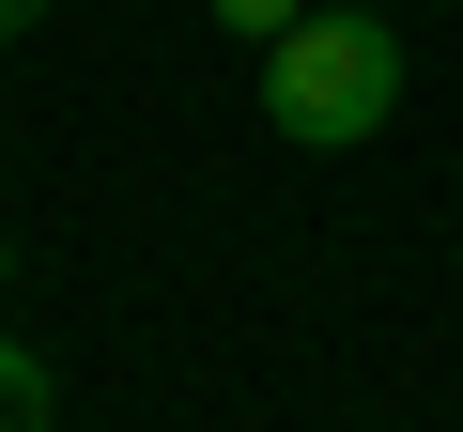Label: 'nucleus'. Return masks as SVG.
Here are the masks:
<instances>
[{
    "mask_svg": "<svg viewBox=\"0 0 463 432\" xmlns=\"http://www.w3.org/2000/svg\"><path fill=\"white\" fill-rule=\"evenodd\" d=\"M386 108H402V32L386 16H294L263 47V124L279 139L355 155V139H386Z\"/></svg>",
    "mask_w": 463,
    "mask_h": 432,
    "instance_id": "obj_1",
    "label": "nucleus"
},
{
    "mask_svg": "<svg viewBox=\"0 0 463 432\" xmlns=\"http://www.w3.org/2000/svg\"><path fill=\"white\" fill-rule=\"evenodd\" d=\"M62 417V386H47V355H16V340H0V432H47Z\"/></svg>",
    "mask_w": 463,
    "mask_h": 432,
    "instance_id": "obj_2",
    "label": "nucleus"
},
{
    "mask_svg": "<svg viewBox=\"0 0 463 432\" xmlns=\"http://www.w3.org/2000/svg\"><path fill=\"white\" fill-rule=\"evenodd\" d=\"M201 16H216V32H248V47H279V32L309 16V0H201Z\"/></svg>",
    "mask_w": 463,
    "mask_h": 432,
    "instance_id": "obj_3",
    "label": "nucleus"
},
{
    "mask_svg": "<svg viewBox=\"0 0 463 432\" xmlns=\"http://www.w3.org/2000/svg\"><path fill=\"white\" fill-rule=\"evenodd\" d=\"M32 16H47V0H0V47H16V32H32Z\"/></svg>",
    "mask_w": 463,
    "mask_h": 432,
    "instance_id": "obj_4",
    "label": "nucleus"
},
{
    "mask_svg": "<svg viewBox=\"0 0 463 432\" xmlns=\"http://www.w3.org/2000/svg\"><path fill=\"white\" fill-rule=\"evenodd\" d=\"M0 278H16V248H0Z\"/></svg>",
    "mask_w": 463,
    "mask_h": 432,
    "instance_id": "obj_5",
    "label": "nucleus"
}]
</instances>
